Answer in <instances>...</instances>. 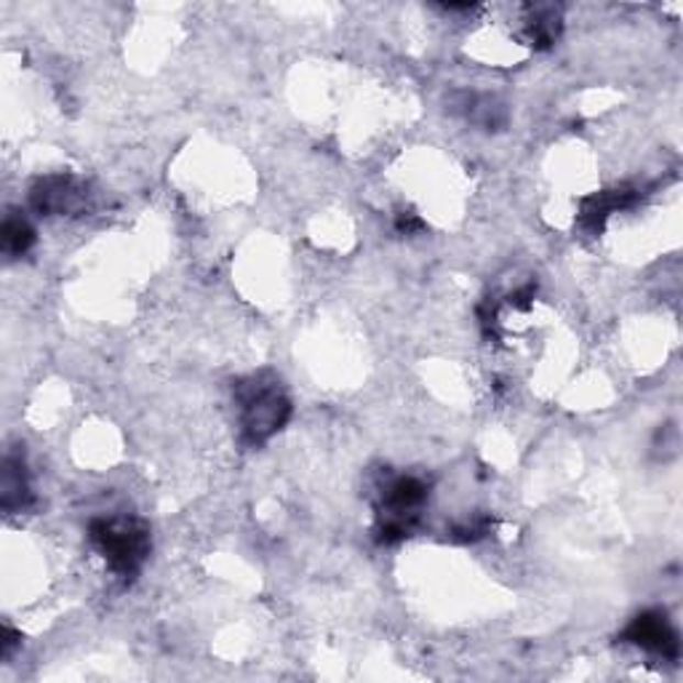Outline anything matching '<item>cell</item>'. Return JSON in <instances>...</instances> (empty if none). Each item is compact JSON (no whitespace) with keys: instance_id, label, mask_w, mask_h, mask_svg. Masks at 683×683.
Here are the masks:
<instances>
[{"instance_id":"cell-1","label":"cell","mask_w":683,"mask_h":683,"mask_svg":"<svg viewBox=\"0 0 683 683\" xmlns=\"http://www.w3.org/2000/svg\"><path fill=\"white\" fill-rule=\"evenodd\" d=\"M89 537L93 548L110 563L112 572L121 576H134L144 558H147L150 535L144 524L134 521V518H102V521H93Z\"/></svg>"},{"instance_id":"cell-2","label":"cell","mask_w":683,"mask_h":683,"mask_svg":"<svg viewBox=\"0 0 683 683\" xmlns=\"http://www.w3.org/2000/svg\"><path fill=\"white\" fill-rule=\"evenodd\" d=\"M238 400H241L243 436L254 447L273 438L291 414V404L275 382L252 379L249 385L238 387Z\"/></svg>"},{"instance_id":"cell-3","label":"cell","mask_w":683,"mask_h":683,"mask_svg":"<svg viewBox=\"0 0 683 683\" xmlns=\"http://www.w3.org/2000/svg\"><path fill=\"white\" fill-rule=\"evenodd\" d=\"M86 187L67 174H54V177L37 179V185L30 192L33 209L41 214H75L86 206Z\"/></svg>"},{"instance_id":"cell-4","label":"cell","mask_w":683,"mask_h":683,"mask_svg":"<svg viewBox=\"0 0 683 683\" xmlns=\"http://www.w3.org/2000/svg\"><path fill=\"white\" fill-rule=\"evenodd\" d=\"M625 638H628L630 643H638V647L649 651H660V654L668 657L679 654V636H675L673 628L668 625V619L662 617L660 612L641 614V617L632 619Z\"/></svg>"},{"instance_id":"cell-5","label":"cell","mask_w":683,"mask_h":683,"mask_svg":"<svg viewBox=\"0 0 683 683\" xmlns=\"http://www.w3.org/2000/svg\"><path fill=\"white\" fill-rule=\"evenodd\" d=\"M0 505H3L5 513H22L33 505V492H30L27 470H24L22 456H16V454H9L3 460Z\"/></svg>"},{"instance_id":"cell-6","label":"cell","mask_w":683,"mask_h":683,"mask_svg":"<svg viewBox=\"0 0 683 683\" xmlns=\"http://www.w3.org/2000/svg\"><path fill=\"white\" fill-rule=\"evenodd\" d=\"M558 33H561V16L553 5H531L529 19H526V35L535 46L548 48L553 46Z\"/></svg>"},{"instance_id":"cell-7","label":"cell","mask_w":683,"mask_h":683,"mask_svg":"<svg viewBox=\"0 0 683 683\" xmlns=\"http://www.w3.org/2000/svg\"><path fill=\"white\" fill-rule=\"evenodd\" d=\"M35 243V230L30 222L16 211H11L3 222V252L9 256L27 254V249Z\"/></svg>"},{"instance_id":"cell-8","label":"cell","mask_w":683,"mask_h":683,"mask_svg":"<svg viewBox=\"0 0 683 683\" xmlns=\"http://www.w3.org/2000/svg\"><path fill=\"white\" fill-rule=\"evenodd\" d=\"M19 636L11 628H3V657H11V651L16 649Z\"/></svg>"}]
</instances>
